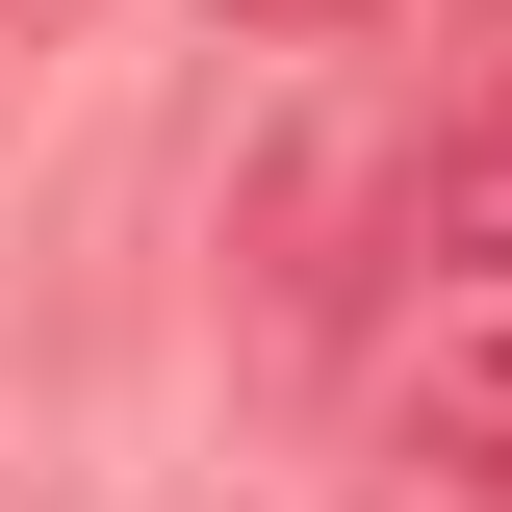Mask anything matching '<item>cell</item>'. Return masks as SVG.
Instances as JSON below:
<instances>
[{"label": "cell", "instance_id": "3957f363", "mask_svg": "<svg viewBox=\"0 0 512 512\" xmlns=\"http://www.w3.org/2000/svg\"><path fill=\"white\" fill-rule=\"evenodd\" d=\"M256 26H384V0H256Z\"/></svg>", "mask_w": 512, "mask_h": 512}, {"label": "cell", "instance_id": "7a4b0ae2", "mask_svg": "<svg viewBox=\"0 0 512 512\" xmlns=\"http://www.w3.org/2000/svg\"><path fill=\"white\" fill-rule=\"evenodd\" d=\"M410 256H461V282H512V52L461 77V128L410 154Z\"/></svg>", "mask_w": 512, "mask_h": 512}, {"label": "cell", "instance_id": "6da1fadb", "mask_svg": "<svg viewBox=\"0 0 512 512\" xmlns=\"http://www.w3.org/2000/svg\"><path fill=\"white\" fill-rule=\"evenodd\" d=\"M384 512H512V333L410 359V410H384Z\"/></svg>", "mask_w": 512, "mask_h": 512}]
</instances>
